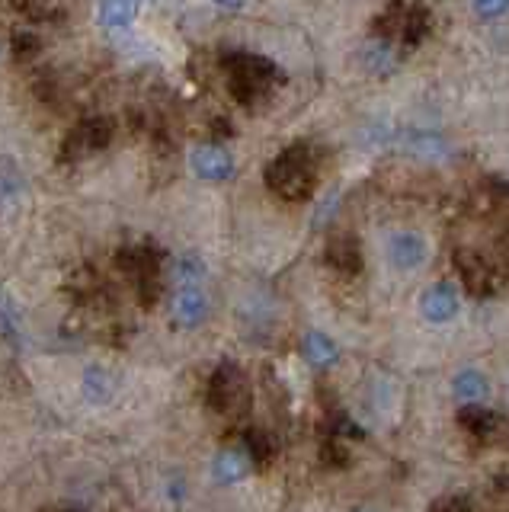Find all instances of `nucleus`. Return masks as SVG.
Listing matches in <instances>:
<instances>
[{"mask_svg": "<svg viewBox=\"0 0 509 512\" xmlns=\"http://www.w3.org/2000/svg\"><path fill=\"white\" fill-rule=\"evenodd\" d=\"M301 352H305V359H308L314 368H330L333 362L340 359L337 343H333L330 336H327V333H321V330L305 333V340H301Z\"/></svg>", "mask_w": 509, "mask_h": 512, "instance_id": "16", "label": "nucleus"}, {"mask_svg": "<svg viewBox=\"0 0 509 512\" xmlns=\"http://www.w3.org/2000/svg\"><path fill=\"white\" fill-rule=\"evenodd\" d=\"M324 260L333 272L340 276H359L362 272V250H359V240L353 234H337L327 240V250H324Z\"/></svg>", "mask_w": 509, "mask_h": 512, "instance_id": "11", "label": "nucleus"}, {"mask_svg": "<svg viewBox=\"0 0 509 512\" xmlns=\"http://www.w3.org/2000/svg\"><path fill=\"white\" fill-rule=\"evenodd\" d=\"M426 26H429V13H426L423 7H413V4H410V10H407V16H404V26H401V39H404V45H407V48H417V45L423 42V36H426Z\"/></svg>", "mask_w": 509, "mask_h": 512, "instance_id": "19", "label": "nucleus"}, {"mask_svg": "<svg viewBox=\"0 0 509 512\" xmlns=\"http://www.w3.org/2000/svg\"><path fill=\"white\" fill-rule=\"evenodd\" d=\"M189 167H193V173L205 183H228L237 170L231 151L221 148V144H199V148H193Z\"/></svg>", "mask_w": 509, "mask_h": 512, "instance_id": "7", "label": "nucleus"}, {"mask_svg": "<svg viewBox=\"0 0 509 512\" xmlns=\"http://www.w3.org/2000/svg\"><path fill=\"white\" fill-rule=\"evenodd\" d=\"M39 52V39L33 36V32H20L17 39H13V55L17 58H29Z\"/></svg>", "mask_w": 509, "mask_h": 512, "instance_id": "25", "label": "nucleus"}, {"mask_svg": "<svg viewBox=\"0 0 509 512\" xmlns=\"http://www.w3.org/2000/svg\"><path fill=\"white\" fill-rule=\"evenodd\" d=\"M266 186L285 202H305L317 186L314 154L308 144H289L276 160L266 167Z\"/></svg>", "mask_w": 509, "mask_h": 512, "instance_id": "1", "label": "nucleus"}, {"mask_svg": "<svg viewBox=\"0 0 509 512\" xmlns=\"http://www.w3.org/2000/svg\"><path fill=\"white\" fill-rule=\"evenodd\" d=\"M458 308H461V298L452 282H436L420 295V314L429 324H449L458 314Z\"/></svg>", "mask_w": 509, "mask_h": 512, "instance_id": "9", "label": "nucleus"}, {"mask_svg": "<svg viewBox=\"0 0 509 512\" xmlns=\"http://www.w3.org/2000/svg\"><path fill=\"white\" fill-rule=\"evenodd\" d=\"M0 330H4L7 336H17L20 333V311L17 304H13V298L0 288Z\"/></svg>", "mask_w": 509, "mask_h": 512, "instance_id": "22", "label": "nucleus"}, {"mask_svg": "<svg viewBox=\"0 0 509 512\" xmlns=\"http://www.w3.org/2000/svg\"><path fill=\"white\" fill-rule=\"evenodd\" d=\"M458 423H461V429L468 432V436L487 439V436H493V432H497L500 416L493 413V410H487V407H481V404H468L465 410L458 413Z\"/></svg>", "mask_w": 509, "mask_h": 512, "instance_id": "15", "label": "nucleus"}, {"mask_svg": "<svg viewBox=\"0 0 509 512\" xmlns=\"http://www.w3.org/2000/svg\"><path fill=\"white\" fill-rule=\"evenodd\" d=\"M215 4L221 7V10H241L247 0H215Z\"/></svg>", "mask_w": 509, "mask_h": 512, "instance_id": "26", "label": "nucleus"}, {"mask_svg": "<svg viewBox=\"0 0 509 512\" xmlns=\"http://www.w3.org/2000/svg\"><path fill=\"white\" fill-rule=\"evenodd\" d=\"M388 260L394 269H420L429 260V244L417 231H394L388 237Z\"/></svg>", "mask_w": 509, "mask_h": 512, "instance_id": "8", "label": "nucleus"}, {"mask_svg": "<svg viewBox=\"0 0 509 512\" xmlns=\"http://www.w3.org/2000/svg\"><path fill=\"white\" fill-rule=\"evenodd\" d=\"M471 10L481 20H500L503 13H509V0H471Z\"/></svg>", "mask_w": 509, "mask_h": 512, "instance_id": "23", "label": "nucleus"}, {"mask_svg": "<svg viewBox=\"0 0 509 512\" xmlns=\"http://www.w3.org/2000/svg\"><path fill=\"white\" fill-rule=\"evenodd\" d=\"M452 263H455L458 276H461V282H465V288H468L471 295L487 298V295L497 292L500 272H497V266H493L484 253H477L471 247H458L455 256H452Z\"/></svg>", "mask_w": 509, "mask_h": 512, "instance_id": "6", "label": "nucleus"}, {"mask_svg": "<svg viewBox=\"0 0 509 512\" xmlns=\"http://www.w3.org/2000/svg\"><path fill=\"white\" fill-rule=\"evenodd\" d=\"M225 74H228V90L237 103L253 106L263 100V93L273 84L276 68L260 55H247V52H234L225 58Z\"/></svg>", "mask_w": 509, "mask_h": 512, "instance_id": "2", "label": "nucleus"}, {"mask_svg": "<svg viewBox=\"0 0 509 512\" xmlns=\"http://www.w3.org/2000/svg\"><path fill=\"white\" fill-rule=\"evenodd\" d=\"M205 317H209V298H205L202 285H177V295H173V320H177L180 327L193 330Z\"/></svg>", "mask_w": 509, "mask_h": 512, "instance_id": "10", "label": "nucleus"}, {"mask_svg": "<svg viewBox=\"0 0 509 512\" xmlns=\"http://www.w3.org/2000/svg\"><path fill=\"white\" fill-rule=\"evenodd\" d=\"M81 394L90 400V404H106V400L116 394V381H113V375L106 372V368L90 365L84 372V378H81Z\"/></svg>", "mask_w": 509, "mask_h": 512, "instance_id": "17", "label": "nucleus"}, {"mask_svg": "<svg viewBox=\"0 0 509 512\" xmlns=\"http://www.w3.org/2000/svg\"><path fill=\"white\" fill-rule=\"evenodd\" d=\"M209 407L218 416H241L250 407V388L234 362H221L209 378Z\"/></svg>", "mask_w": 509, "mask_h": 512, "instance_id": "3", "label": "nucleus"}, {"mask_svg": "<svg viewBox=\"0 0 509 512\" xmlns=\"http://www.w3.org/2000/svg\"><path fill=\"white\" fill-rule=\"evenodd\" d=\"M362 64H365V71L378 74V77L394 74V68H397V52H394L391 39L375 36V39L365 42V48H362Z\"/></svg>", "mask_w": 509, "mask_h": 512, "instance_id": "13", "label": "nucleus"}, {"mask_svg": "<svg viewBox=\"0 0 509 512\" xmlns=\"http://www.w3.org/2000/svg\"><path fill=\"white\" fill-rule=\"evenodd\" d=\"M145 0H97V16L106 29H125L132 26Z\"/></svg>", "mask_w": 509, "mask_h": 512, "instance_id": "14", "label": "nucleus"}, {"mask_svg": "<svg viewBox=\"0 0 509 512\" xmlns=\"http://www.w3.org/2000/svg\"><path fill=\"white\" fill-rule=\"evenodd\" d=\"M119 269L135 282L145 304H151L161 295V256H157L154 247H122Z\"/></svg>", "mask_w": 509, "mask_h": 512, "instance_id": "4", "label": "nucleus"}, {"mask_svg": "<svg viewBox=\"0 0 509 512\" xmlns=\"http://www.w3.org/2000/svg\"><path fill=\"white\" fill-rule=\"evenodd\" d=\"M250 455L244 448H225V452H218L215 464H212V474L218 484H237V480H244L250 474Z\"/></svg>", "mask_w": 509, "mask_h": 512, "instance_id": "12", "label": "nucleus"}, {"mask_svg": "<svg viewBox=\"0 0 509 512\" xmlns=\"http://www.w3.org/2000/svg\"><path fill=\"white\" fill-rule=\"evenodd\" d=\"M429 512H471V503H468V496H442Z\"/></svg>", "mask_w": 509, "mask_h": 512, "instance_id": "24", "label": "nucleus"}, {"mask_svg": "<svg viewBox=\"0 0 509 512\" xmlns=\"http://www.w3.org/2000/svg\"><path fill=\"white\" fill-rule=\"evenodd\" d=\"M173 276L177 285H202L205 279V263L199 253H183L177 263H173Z\"/></svg>", "mask_w": 509, "mask_h": 512, "instance_id": "20", "label": "nucleus"}, {"mask_svg": "<svg viewBox=\"0 0 509 512\" xmlns=\"http://www.w3.org/2000/svg\"><path fill=\"white\" fill-rule=\"evenodd\" d=\"M116 138V122L106 119V116H93L77 122L65 144H61V157L65 160H84L90 154H100L103 148H109V141Z\"/></svg>", "mask_w": 509, "mask_h": 512, "instance_id": "5", "label": "nucleus"}, {"mask_svg": "<svg viewBox=\"0 0 509 512\" xmlns=\"http://www.w3.org/2000/svg\"><path fill=\"white\" fill-rule=\"evenodd\" d=\"M247 455H250L253 464H269L276 455V445H273V439L266 436V432H250V436H247Z\"/></svg>", "mask_w": 509, "mask_h": 512, "instance_id": "21", "label": "nucleus"}, {"mask_svg": "<svg viewBox=\"0 0 509 512\" xmlns=\"http://www.w3.org/2000/svg\"><path fill=\"white\" fill-rule=\"evenodd\" d=\"M452 391H455V397L468 400V404H481V400H487V394H490V381L484 372H477V368H465V372L455 375Z\"/></svg>", "mask_w": 509, "mask_h": 512, "instance_id": "18", "label": "nucleus"}]
</instances>
